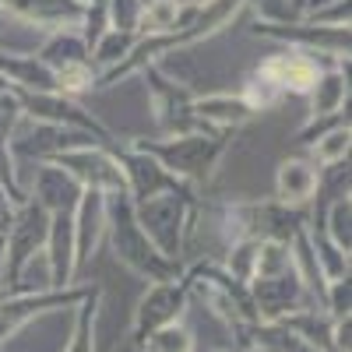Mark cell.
Returning a JSON list of instances; mask_svg holds the SVG:
<instances>
[{
    "mask_svg": "<svg viewBox=\"0 0 352 352\" xmlns=\"http://www.w3.org/2000/svg\"><path fill=\"white\" fill-rule=\"evenodd\" d=\"M120 201L106 204V222H109V232H113V250L120 257L127 268H134L138 275L152 278V282H176V264L166 261L152 243L148 236L141 232L138 219H134V204L127 201V194H116Z\"/></svg>",
    "mask_w": 352,
    "mask_h": 352,
    "instance_id": "6da1fadb",
    "label": "cell"
},
{
    "mask_svg": "<svg viewBox=\"0 0 352 352\" xmlns=\"http://www.w3.org/2000/svg\"><path fill=\"white\" fill-rule=\"evenodd\" d=\"M134 219L141 226V232L148 236V243L176 264V254H180V236H184V222H187V197L180 190L169 194H155L148 201L134 204Z\"/></svg>",
    "mask_w": 352,
    "mask_h": 352,
    "instance_id": "7a4b0ae2",
    "label": "cell"
},
{
    "mask_svg": "<svg viewBox=\"0 0 352 352\" xmlns=\"http://www.w3.org/2000/svg\"><path fill=\"white\" fill-rule=\"evenodd\" d=\"M138 152L152 155L162 169L176 176H187V180H197V176H204L215 159L222 155V138H204V134H184V138H173V141H141Z\"/></svg>",
    "mask_w": 352,
    "mask_h": 352,
    "instance_id": "3957f363",
    "label": "cell"
},
{
    "mask_svg": "<svg viewBox=\"0 0 352 352\" xmlns=\"http://www.w3.org/2000/svg\"><path fill=\"white\" fill-rule=\"evenodd\" d=\"M53 166H60L67 176H74V184L81 190H116V194H127V176H124V166L120 159H113L99 148H74V152H64V155H56L50 159Z\"/></svg>",
    "mask_w": 352,
    "mask_h": 352,
    "instance_id": "277c9868",
    "label": "cell"
},
{
    "mask_svg": "<svg viewBox=\"0 0 352 352\" xmlns=\"http://www.w3.org/2000/svg\"><path fill=\"white\" fill-rule=\"evenodd\" d=\"M184 300H187L184 285H176V282H155L148 292H144V300L138 303V310H134L131 342L141 345L152 331H159L166 324H176V320H180V310H184Z\"/></svg>",
    "mask_w": 352,
    "mask_h": 352,
    "instance_id": "5b68a950",
    "label": "cell"
},
{
    "mask_svg": "<svg viewBox=\"0 0 352 352\" xmlns=\"http://www.w3.org/2000/svg\"><path fill=\"white\" fill-rule=\"evenodd\" d=\"M317 53H303V50H289V53H275L272 60L261 64V78H268L278 92H285V88H292V92H310L314 81L320 78L317 71Z\"/></svg>",
    "mask_w": 352,
    "mask_h": 352,
    "instance_id": "8992f818",
    "label": "cell"
},
{
    "mask_svg": "<svg viewBox=\"0 0 352 352\" xmlns=\"http://www.w3.org/2000/svg\"><path fill=\"white\" fill-rule=\"evenodd\" d=\"M106 194L99 190H81L78 197V208L71 212V222H74V264L88 261V254L96 250L99 236H102V226H106Z\"/></svg>",
    "mask_w": 352,
    "mask_h": 352,
    "instance_id": "52a82bcc",
    "label": "cell"
},
{
    "mask_svg": "<svg viewBox=\"0 0 352 352\" xmlns=\"http://www.w3.org/2000/svg\"><path fill=\"white\" fill-rule=\"evenodd\" d=\"M78 197H81V187L60 166L50 162L36 169V204L46 215H71L78 208Z\"/></svg>",
    "mask_w": 352,
    "mask_h": 352,
    "instance_id": "ba28073f",
    "label": "cell"
},
{
    "mask_svg": "<svg viewBox=\"0 0 352 352\" xmlns=\"http://www.w3.org/2000/svg\"><path fill=\"white\" fill-rule=\"evenodd\" d=\"M120 166H124V176H127V190H131L138 201H148V197H155V194L180 190V184H176L173 176H169L152 155H144V152L127 155Z\"/></svg>",
    "mask_w": 352,
    "mask_h": 352,
    "instance_id": "9c48e42d",
    "label": "cell"
},
{
    "mask_svg": "<svg viewBox=\"0 0 352 352\" xmlns=\"http://www.w3.org/2000/svg\"><path fill=\"white\" fill-rule=\"evenodd\" d=\"M317 187H320V173H317V166L300 162V159H289V162L278 166L275 194H278L282 204H289V208H292V204H307V201L317 194Z\"/></svg>",
    "mask_w": 352,
    "mask_h": 352,
    "instance_id": "30bf717a",
    "label": "cell"
},
{
    "mask_svg": "<svg viewBox=\"0 0 352 352\" xmlns=\"http://www.w3.org/2000/svg\"><path fill=\"white\" fill-rule=\"evenodd\" d=\"M250 106L243 99H232V96H208V99H197L194 102V116L204 124H219V127H236L243 120H250Z\"/></svg>",
    "mask_w": 352,
    "mask_h": 352,
    "instance_id": "8fae6325",
    "label": "cell"
},
{
    "mask_svg": "<svg viewBox=\"0 0 352 352\" xmlns=\"http://www.w3.org/2000/svg\"><path fill=\"white\" fill-rule=\"evenodd\" d=\"M81 60H85V39H78L71 32H56L39 53V64L50 71H60V67L81 64Z\"/></svg>",
    "mask_w": 352,
    "mask_h": 352,
    "instance_id": "7c38bea8",
    "label": "cell"
},
{
    "mask_svg": "<svg viewBox=\"0 0 352 352\" xmlns=\"http://www.w3.org/2000/svg\"><path fill=\"white\" fill-rule=\"evenodd\" d=\"M349 81L338 74V71H331V74H320L317 81H314V116H335L338 109H342V102L349 99V88H345Z\"/></svg>",
    "mask_w": 352,
    "mask_h": 352,
    "instance_id": "4fadbf2b",
    "label": "cell"
},
{
    "mask_svg": "<svg viewBox=\"0 0 352 352\" xmlns=\"http://www.w3.org/2000/svg\"><path fill=\"white\" fill-rule=\"evenodd\" d=\"M141 32L148 36H162L173 32L176 36V25H180V0H148V8H141Z\"/></svg>",
    "mask_w": 352,
    "mask_h": 352,
    "instance_id": "5bb4252c",
    "label": "cell"
},
{
    "mask_svg": "<svg viewBox=\"0 0 352 352\" xmlns=\"http://www.w3.org/2000/svg\"><path fill=\"white\" fill-rule=\"evenodd\" d=\"M141 352H197V345H194V335L176 320V324H166V328L152 331L141 342Z\"/></svg>",
    "mask_w": 352,
    "mask_h": 352,
    "instance_id": "9a60e30c",
    "label": "cell"
},
{
    "mask_svg": "<svg viewBox=\"0 0 352 352\" xmlns=\"http://www.w3.org/2000/svg\"><path fill=\"white\" fill-rule=\"evenodd\" d=\"M64 352H96V292H88V303L78 314V328Z\"/></svg>",
    "mask_w": 352,
    "mask_h": 352,
    "instance_id": "2e32d148",
    "label": "cell"
},
{
    "mask_svg": "<svg viewBox=\"0 0 352 352\" xmlns=\"http://www.w3.org/2000/svg\"><path fill=\"white\" fill-rule=\"evenodd\" d=\"M314 155H317V162H324V166L345 162V155H349V124H338L335 131H328L324 138L317 141Z\"/></svg>",
    "mask_w": 352,
    "mask_h": 352,
    "instance_id": "e0dca14e",
    "label": "cell"
},
{
    "mask_svg": "<svg viewBox=\"0 0 352 352\" xmlns=\"http://www.w3.org/2000/svg\"><path fill=\"white\" fill-rule=\"evenodd\" d=\"M349 219H352V204H349V197H338V201L331 204L328 232H324V236H328L342 254H349Z\"/></svg>",
    "mask_w": 352,
    "mask_h": 352,
    "instance_id": "ac0fdd59",
    "label": "cell"
},
{
    "mask_svg": "<svg viewBox=\"0 0 352 352\" xmlns=\"http://www.w3.org/2000/svg\"><path fill=\"white\" fill-rule=\"evenodd\" d=\"M131 36H120L113 28V32H106V36H99V43H96V56L102 64H116V60H124V56L131 53Z\"/></svg>",
    "mask_w": 352,
    "mask_h": 352,
    "instance_id": "d6986e66",
    "label": "cell"
},
{
    "mask_svg": "<svg viewBox=\"0 0 352 352\" xmlns=\"http://www.w3.org/2000/svg\"><path fill=\"white\" fill-rule=\"evenodd\" d=\"M254 4L261 8V14L264 18H272V21H285V18H292V8L289 4H282V0H254Z\"/></svg>",
    "mask_w": 352,
    "mask_h": 352,
    "instance_id": "ffe728a7",
    "label": "cell"
},
{
    "mask_svg": "<svg viewBox=\"0 0 352 352\" xmlns=\"http://www.w3.org/2000/svg\"><path fill=\"white\" fill-rule=\"evenodd\" d=\"M116 352H141V345H134V342H127L124 349H116Z\"/></svg>",
    "mask_w": 352,
    "mask_h": 352,
    "instance_id": "44dd1931",
    "label": "cell"
}]
</instances>
